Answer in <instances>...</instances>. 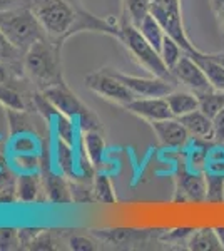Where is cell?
Listing matches in <instances>:
<instances>
[{
  "mask_svg": "<svg viewBox=\"0 0 224 251\" xmlns=\"http://www.w3.org/2000/svg\"><path fill=\"white\" fill-rule=\"evenodd\" d=\"M24 71L40 89L62 84V64L59 46H52L49 40L39 39L24 52Z\"/></svg>",
  "mask_w": 224,
  "mask_h": 251,
  "instance_id": "6da1fadb",
  "label": "cell"
},
{
  "mask_svg": "<svg viewBox=\"0 0 224 251\" xmlns=\"http://www.w3.org/2000/svg\"><path fill=\"white\" fill-rule=\"evenodd\" d=\"M119 40L124 44L125 49L131 52L132 57L136 59L150 75L166 79L174 84L177 82L176 77L173 75V71L164 64V60H162L157 49L150 46L144 35L141 34V30L137 29L136 25H132L131 22H127V20H124V22L121 24Z\"/></svg>",
  "mask_w": 224,
  "mask_h": 251,
  "instance_id": "7a4b0ae2",
  "label": "cell"
},
{
  "mask_svg": "<svg viewBox=\"0 0 224 251\" xmlns=\"http://www.w3.org/2000/svg\"><path fill=\"white\" fill-rule=\"evenodd\" d=\"M0 30L12 46L22 52H25L35 40L47 37L35 14L25 7L0 10Z\"/></svg>",
  "mask_w": 224,
  "mask_h": 251,
  "instance_id": "3957f363",
  "label": "cell"
},
{
  "mask_svg": "<svg viewBox=\"0 0 224 251\" xmlns=\"http://www.w3.org/2000/svg\"><path fill=\"white\" fill-rule=\"evenodd\" d=\"M34 14L47 37L55 40L69 37L77 20V10L67 0H35Z\"/></svg>",
  "mask_w": 224,
  "mask_h": 251,
  "instance_id": "277c9868",
  "label": "cell"
},
{
  "mask_svg": "<svg viewBox=\"0 0 224 251\" xmlns=\"http://www.w3.org/2000/svg\"><path fill=\"white\" fill-rule=\"evenodd\" d=\"M42 94L47 97L49 102H50L60 114L75 119L82 131L100 129L99 119H97V117L91 112V109L85 106L82 100H80L79 97L66 86V82L44 89Z\"/></svg>",
  "mask_w": 224,
  "mask_h": 251,
  "instance_id": "5b68a950",
  "label": "cell"
},
{
  "mask_svg": "<svg viewBox=\"0 0 224 251\" xmlns=\"http://www.w3.org/2000/svg\"><path fill=\"white\" fill-rule=\"evenodd\" d=\"M150 15L161 24L166 35L173 37L179 42L187 54H193L198 50V47L189 40L182 22V9L181 0H150Z\"/></svg>",
  "mask_w": 224,
  "mask_h": 251,
  "instance_id": "8992f818",
  "label": "cell"
},
{
  "mask_svg": "<svg viewBox=\"0 0 224 251\" xmlns=\"http://www.w3.org/2000/svg\"><path fill=\"white\" fill-rule=\"evenodd\" d=\"M84 82L87 89H91L97 96L104 97L105 100H111V102L121 104L124 107L136 99V96L132 94L131 89L125 86L112 71L92 72V74H89L85 77Z\"/></svg>",
  "mask_w": 224,
  "mask_h": 251,
  "instance_id": "52a82bcc",
  "label": "cell"
},
{
  "mask_svg": "<svg viewBox=\"0 0 224 251\" xmlns=\"http://www.w3.org/2000/svg\"><path fill=\"white\" fill-rule=\"evenodd\" d=\"M174 201L177 203H202L206 201L204 174L189 168H182L177 173Z\"/></svg>",
  "mask_w": 224,
  "mask_h": 251,
  "instance_id": "ba28073f",
  "label": "cell"
},
{
  "mask_svg": "<svg viewBox=\"0 0 224 251\" xmlns=\"http://www.w3.org/2000/svg\"><path fill=\"white\" fill-rule=\"evenodd\" d=\"M171 71H173V75L176 77L177 82L186 84L196 94H202V92H207L213 89V86H211L206 77L204 71L187 52H184V55L179 59V62Z\"/></svg>",
  "mask_w": 224,
  "mask_h": 251,
  "instance_id": "9c48e42d",
  "label": "cell"
},
{
  "mask_svg": "<svg viewBox=\"0 0 224 251\" xmlns=\"http://www.w3.org/2000/svg\"><path fill=\"white\" fill-rule=\"evenodd\" d=\"M114 72V71H112ZM122 82L132 91L136 97H166L169 92L174 91V82H169L161 77H136V75H127L122 72H114Z\"/></svg>",
  "mask_w": 224,
  "mask_h": 251,
  "instance_id": "30bf717a",
  "label": "cell"
},
{
  "mask_svg": "<svg viewBox=\"0 0 224 251\" xmlns=\"http://www.w3.org/2000/svg\"><path fill=\"white\" fill-rule=\"evenodd\" d=\"M152 127L154 134L157 136L159 143L164 148L169 149H181L189 143L191 134L187 132L184 124L177 119V117H169V119L154 121L149 123Z\"/></svg>",
  "mask_w": 224,
  "mask_h": 251,
  "instance_id": "8fae6325",
  "label": "cell"
},
{
  "mask_svg": "<svg viewBox=\"0 0 224 251\" xmlns=\"http://www.w3.org/2000/svg\"><path fill=\"white\" fill-rule=\"evenodd\" d=\"M125 109L131 114L141 117V119L148 121V123L174 117L166 97H136L132 102H129L125 106Z\"/></svg>",
  "mask_w": 224,
  "mask_h": 251,
  "instance_id": "7c38bea8",
  "label": "cell"
},
{
  "mask_svg": "<svg viewBox=\"0 0 224 251\" xmlns=\"http://www.w3.org/2000/svg\"><path fill=\"white\" fill-rule=\"evenodd\" d=\"M102 238L104 241L112 243V245H141L148 243L156 236H161V229H134V228H114V229H102L100 233H96Z\"/></svg>",
  "mask_w": 224,
  "mask_h": 251,
  "instance_id": "4fadbf2b",
  "label": "cell"
},
{
  "mask_svg": "<svg viewBox=\"0 0 224 251\" xmlns=\"http://www.w3.org/2000/svg\"><path fill=\"white\" fill-rule=\"evenodd\" d=\"M67 176L62 173L47 171L44 177V189H46V198L54 204H69L74 201L72 194V186L67 183Z\"/></svg>",
  "mask_w": 224,
  "mask_h": 251,
  "instance_id": "5bb4252c",
  "label": "cell"
},
{
  "mask_svg": "<svg viewBox=\"0 0 224 251\" xmlns=\"http://www.w3.org/2000/svg\"><path fill=\"white\" fill-rule=\"evenodd\" d=\"M193 137L202 141H214V124L209 116H206L201 109L189 112V114L177 117Z\"/></svg>",
  "mask_w": 224,
  "mask_h": 251,
  "instance_id": "9a60e30c",
  "label": "cell"
},
{
  "mask_svg": "<svg viewBox=\"0 0 224 251\" xmlns=\"http://www.w3.org/2000/svg\"><path fill=\"white\" fill-rule=\"evenodd\" d=\"M44 179L39 173H20L17 176V201L22 203H35L42 200Z\"/></svg>",
  "mask_w": 224,
  "mask_h": 251,
  "instance_id": "2e32d148",
  "label": "cell"
},
{
  "mask_svg": "<svg viewBox=\"0 0 224 251\" xmlns=\"http://www.w3.org/2000/svg\"><path fill=\"white\" fill-rule=\"evenodd\" d=\"M82 148L85 157L91 161L94 168L96 169L102 168L105 159V141L100 129L82 131Z\"/></svg>",
  "mask_w": 224,
  "mask_h": 251,
  "instance_id": "e0dca14e",
  "label": "cell"
},
{
  "mask_svg": "<svg viewBox=\"0 0 224 251\" xmlns=\"http://www.w3.org/2000/svg\"><path fill=\"white\" fill-rule=\"evenodd\" d=\"M186 248L191 251H223L224 246L216 228L204 226V228H194L186 241Z\"/></svg>",
  "mask_w": 224,
  "mask_h": 251,
  "instance_id": "ac0fdd59",
  "label": "cell"
},
{
  "mask_svg": "<svg viewBox=\"0 0 224 251\" xmlns=\"http://www.w3.org/2000/svg\"><path fill=\"white\" fill-rule=\"evenodd\" d=\"M196 62L201 66V69L204 71L207 80L213 86V89L216 91H223L224 92V66L221 62H218L216 59L211 57L209 54H204L198 49L196 52L189 54Z\"/></svg>",
  "mask_w": 224,
  "mask_h": 251,
  "instance_id": "d6986e66",
  "label": "cell"
},
{
  "mask_svg": "<svg viewBox=\"0 0 224 251\" xmlns=\"http://www.w3.org/2000/svg\"><path fill=\"white\" fill-rule=\"evenodd\" d=\"M166 100H168L171 112H173L174 117H182L199 109V97L196 92L176 91L174 89L173 92H169L166 96Z\"/></svg>",
  "mask_w": 224,
  "mask_h": 251,
  "instance_id": "ffe728a7",
  "label": "cell"
},
{
  "mask_svg": "<svg viewBox=\"0 0 224 251\" xmlns=\"http://www.w3.org/2000/svg\"><path fill=\"white\" fill-rule=\"evenodd\" d=\"M55 163L59 166V171L67 177H74L77 161L74 146L66 143V141L55 137Z\"/></svg>",
  "mask_w": 224,
  "mask_h": 251,
  "instance_id": "44dd1931",
  "label": "cell"
},
{
  "mask_svg": "<svg viewBox=\"0 0 224 251\" xmlns=\"http://www.w3.org/2000/svg\"><path fill=\"white\" fill-rule=\"evenodd\" d=\"M92 196L96 201L102 204H116L117 198H116V189L111 181V177L104 173L96 174L94 177V184H92Z\"/></svg>",
  "mask_w": 224,
  "mask_h": 251,
  "instance_id": "7402d4cb",
  "label": "cell"
},
{
  "mask_svg": "<svg viewBox=\"0 0 224 251\" xmlns=\"http://www.w3.org/2000/svg\"><path fill=\"white\" fill-rule=\"evenodd\" d=\"M141 30V34L144 35L146 40L150 44L152 47H156L157 50H161V46L164 42V37H166V32L164 29L161 27V24L154 19V15L148 14L144 17V20L141 22V25L137 27Z\"/></svg>",
  "mask_w": 224,
  "mask_h": 251,
  "instance_id": "603a6c76",
  "label": "cell"
},
{
  "mask_svg": "<svg viewBox=\"0 0 224 251\" xmlns=\"http://www.w3.org/2000/svg\"><path fill=\"white\" fill-rule=\"evenodd\" d=\"M12 141L9 144L10 152L15 154H39L40 144L32 132H19L15 136H10Z\"/></svg>",
  "mask_w": 224,
  "mask_h": 251,
  "instance_id": "cb8c5ba5",
  "label": "cell"
},
{
  "mask_svg": "<svg viewBox=\"0 0 224 251\" xmlns=\"http://www.w3.org/2000/svg\"><path fill=\"white\" fill-rule=\"evenodd\" d=\"M17 201V176L7 168L0 169V203H15Z\"/></svg>",
  "mask_w": 224,
  "mask_h": 251,
  "instance_id": "d4e9b609",
  "label": "cell"
},
{
  "mask_svg": "<svg viewBox=\"0 0 224 251\" xmlns=\"http://www.w3.org/2000/svg\"><path fill=\"white\" fill-rule=\"evenodd\" d=\"M199 97V109L204 112L206 116H209L211 119H214V116L224 107V92L211 89L207 92L198 94Z\"/></svg>",
  "mask_w": 224,
  "mask_h": 251,
  "instance_id": "484cf974",
  "label": "cell"
},
{
  "mask_svg": "<svg viewBox=\"0 0 224 251\" xmlns=\"http://www.w3.org/2000/svg\"><path fill=\"white\" fill-rule=\"evenodd\" d=\"M124 2L125 20L139 27L148 14H150V0H122Z\"/></svg>",
  "mask_w": 224,
  "mask_h": 251,
  "instance_id": "4316f807",
  "label": "cell"
},
{
  "mask_svg": "<svg viewBox=\"0 0 224 251\" xmlns=\"http://www.w3.org/2000/svg\"><path fill=\"white\" fill-rule=\"evenodd\" d=\"M75 119L69 116H64L60 112H57V116L54 117L52 124H54V129H55V137L59 139L66 141V143L75 146V124H74Z\"/></svg>",
  "mask_w": 224,
  "mask_h": 251,
  "instance_id": "83f0119b",
  "label": "cell"
},
{
  "mask_svg": "<svg viewBox=\"0 0 224 251\" xmlns=\"http://www.w3.org/2000/svg\"><path fill=\"white\" fill-rule=\"evenodd\" d=\"M0 104L12 111H25V100L17 89L10 87L9 84L0 82Z\"/></svg>",
  "mask_w": 224,
  "mask_h": 251,
  "instance_id": "f1b7e54d",
  "label": "cell"
},
{
  "mask_svg": "<svg viewBox=\"0 0 224 251\" xmlns=\"http://www.w3.org/2000/svg\"><path fill=\"white\" fill-rule=\"evenodd\" d=\"M184 52L186 50L179 46V42H176V40H174L173 37H169V35H166L159 54H161V57H162V60H164L166 66H168L169 69H173L179 62V59L184 55Z\"/></svg>",
  "mask_w": 224,
  "mask_h": 251,
  "instance_id": "f546056e",
  "label": "cell"
},
{
  "mask_svg": "<svg viewBox=\"0 0 224 251\" xmlns=\"http://www.w3.org/2000/svg\"><path fill=\"white\" fill-rule=\"evenodd\" d=\"M10 168L20 173H37L39 171V154H15L9 156Z\"/></svg>",
  "mask_w": 224,
  "mask_h": 251,
  "instance_id": "4dcf8cb0",
  "label": "cell"
},
{
  "mask_svg": "<svg viewBox=\"0 0 224 251\" xmlns=\"http://www.w3.org/2000/svg\"><path fill=\"white\" fill-rule=\"evenodd\" d=\"M22 50H19L15 46H12L10 40L3 35V32L0 30V62L3 64H17L20 59Z\"/></svg>",
  "mask_w": 224,
  "mask_h": 251,
  "instance_id": "1f68e13d",
  "label": "cell"
},
{
  "mask_svg": "<svg viewBox=\"0 0 224 251\" xmlns=\"http://www.w3.org/2000/svg\"><path fill=\"white\" fill-rule=\"evenodd\" d=\"M7 114H9L10 123V136H15L19 132H30L25 111H12V109H9Z\"/></svg>",
  "mask_w": 224,
  "mask_h": 251,
  "instance_id": "d6a6232c",
  "label": "cell"
},
{
  "mask_svg": "<svg viewBox=\"0 0 224 251\" xmlns=\"http://www.w3.org/2000/svg\"><path fill=\"white\" fill-rule=\"evenodd\" d=\"M194 231V228H189V226H182V228H176V229H169V231H162L161 240L162 241H169V243H184L187 241L189 234Z\"/></svg>",
  "mask_w": 224,
  "mask_h": 251,
  "instance_id": "836d02e7",
  "label": "cell"
},
{
  "mask_svg": "<svg viewBox=\"0 0 224 251\" xmlns=\"http://www.w3.org/2000/svg\"><path fill=\"white\" fill-rule=\"evenodd\" d=\"M19 231L14 228H0V250H14L19 245Z\"/></svg>",
  "mask_w": 224,
  "mask_h": 251,
  "instance_id": "e575fe53",
  "label": "cell"
},
{
  "mask_svg": "<svg viewBox=\"0 0 224 251\" xmlns=\"http://www.w3.org/2000/svg\"><path fill=\"white\" fill-rule=\"evenodd\" d=\"M69 246H71V250H75V251H94L97 250L96 243L92 240H89V238L85 236H74L69 240Z\"/></svg>",
  "mask_w": 224,
  "mask_h": 251,
  "instance_id": "d590c367",
  "label": "cell"
},
{
  "mask_svg": "<svg viewBox=\"0 0 224 251\" xmlns=\"http://www.w3.org/2000/svg\"><path fill=\"white\" fill-rule=\"evenodd\" d=\"M214 124V141L216 143H224V107L213 119Z\"/></svg>",
  "mask_w": 224,
  "mask_h": 251,
  "instance_id": "8d00e7d4",
  "label": "cell"
},
{
  "mask_svg": "<svg viewBox=\"0 0 224 251\" xmlns=\"http://www.w3.org/2000/svg\"><path fill=\"white\" fill-rule=\"evenodd\" d=\"M9 166V152H7V146L0 139V169Z\"/></svg>",
  "mask_w": 224,
  "mask_h": 251,
  "instance_id": "74e56055",
  "label": "cell"
},
{
  "mask_svg": "<svg viewBox=\"0 0 224 251\" xmlns=\"http://www.w3.org/2000/svg\"><path fill=\"white\" fill-rule=\"evenodd\" d=\"M19 0H0V10H9L19 7Z\"/></svg>",
  "mask_w": 224,
  "mask_h": 251,
  "instance_id": "f35d334b",
  "label": "cell"
},
{
  "mask_svg": "<svg viewBox=\"0 0 224 251\" xmlns=\"http://www.w3.org/2000/svg\"><path fill=\"white\" fill-rule=\"evenodd\" d=\"M7 79H9V71H7L5 64L0 62V82H5Z\"/></svg>",
  "mask_w": 224,
  "mask_h": 251,
  "instance_id": "ab89813d",
  "label": "cell"
},
{
  "mask_svg": "<svg viewBox=\"0 0 224 251\" xmlns=\"http://www.w3.org/2000/svg\"><path fill=\"white\" fill-rule=\"evenodd\" d=\"M223 5H224V0H211V7H213L214 12H218Z\"/></svg>",
  "mask_w": 224,
  "mask_h": 251,
  "instance_id": "60d3db41",
  "label": "cell"
},
{
  "mask_svg": "<svg viewBox=\"0 0 224 251\" xmlns=\"http://www.w3.org/2000/svg\"><path fill=\"white\" fill-rule=\"evenodd\" d=\"M209 55H211L213 59L218 60V62H221L223 66H224V52H218V54H209Z\"/></svg>",
  "mask_w": 224,
  "mask_h": 251,
  "instance_id": "b9f144b4",
  "label": "cell"
},
{
  "mask_svg": "<svg viewBox=\"0 0 224 251\" xmlns=\"http://www.w3.org/2000/svg\"><path fill=\"white\" fill-rule=\"evenodd\" d=\"M216 231H218L219 238H221V243H223V246H224V226H219V228H216Z\"/></svg>",
  "mask_w": 224,
  "mask_h": 251,
  "instance_id": "7bdbcfd3",
  "label": "cell"
},
{
  "mask_svg": "<svg viewBox=\"0 0 224 251\" xmlns=\"http://www.w3.org/2000/svg\"><path fill=\"white\" fill-rule=\"evenodd\" d=\"M218 15H219V20H221V25H223V29H224V5L218 10Z\"/></svg>",
  "mask_w": 224,
  "mask_h": 251,
  "instance_id": "ee69618b",
  "label": "cell"
}]
</instances>
